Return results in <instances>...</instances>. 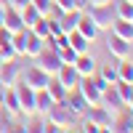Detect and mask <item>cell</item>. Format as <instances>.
Segmentation results:
<instances>
[{"mask_svg":"<svg viewBox=\"0 0 133 133\" xmlns=\"http://www.w3.org/2000/svg\"><path fill=\"white\" fill-rule=\"evenodd\" d=\"M45 117H48V120H51V123L56 125L59 130H69V128H75V125H77V120H80V117H77L69 107H66V101H56V104L48 109V115H45Z\"/></svg>","mask_w":133,"mask_h":133,"instance_id":"6da1fadb","label":"cell"},{"mask_svg":"<svg viewBox=\"0 0 133 133\" xmlns=\"http://www.w3.org/2000/svg\"><path fill=\"white\" fill-rule=\"evenodd\" d=\"M85 14L93 19V24L98 27V32H101V29H109V27H112V21L117 19L115 3H107V5H88Z\"/></svg>","mask_w":133,"mask_h":133,"instance_id":"7a4b0ae2","label":"cell"},{"mask_svg":"<svg viewBox=\"0 0 133 133\" xmlns=\"http://www.w3.org/2000/svg\"><path fill=\"white\" fill-rule=\"evenodd\" d=\"M85 120H91V123L98 128V130H112V120H115V109H109L104 104L98 107H88V112L83 115Z\"/></svg>","mask_w":133,"mask_h":133,"instance_id":"3957f363","label":"cell"},{"mask_svg":"<svg viewBox=\"0 0 133 133\" xmlns=\"http://www.w3.org/2000/svg\"><path fill=\"white\" fill-rule=\"evenodd\" d=\"M14 91H16V98H19V107H21V115L24 117H32V115H37V109H35V88H29L27 83H16L14 85Z\"/></svg>","mask_w":133,"mask_h":133,"instance_id":"277c9868","label":"cell"},{"mask_svg":"<svg viewBox=\"0 0 133 133\" xmlns=\"http://www.w3.org/2000/svg\"><path fill=\"white\" fill-rule=\"evenodd\" d=\"M32 61H35V66H40V69H43V72H48L51 77H53V75H56V72H59V66L64 64V61L59 59V53H56V51H53V48H43V51H40V53H37V56H35V59H32Z\"/></svg>","mask_w":133,"mask_h":133,"instance_id":"5b68a950","label":"cell"},{"mask_svg":"<svg viewBox=\"0 0 133 133\" xmlns=\"http://www.w3.org/2000/svg\"><path fill=\"white\" fill-rule=\"evenodd\" d=\"M51 80V75L48 72H43L40 66H27V69H21V83H27L29 88H35V91H40V88H45Z\"/></svg>","mask_w":133,"mask_h":133,"instance_id":"8992f818","label":"cell"},{"mask_svg":"<svg viewBox=\"0 0 133 133\" xmlns=\"http://www.w3.org/2000/svg\"><path fill=\"white\" fill-rule=\"evenodd\" d=\"M107 53L112 59H128L130 53H133V43H128V40H123V37H117V35H109V40H107Z\"/></svg>","mask_w":133,"mask_h":133,"instance_id":"52a82bcc","label":"cell"},{"mask_svg":"<svg viewBox=\"0 0 133 133\" xmlns=\"http://www.w3.org/2000/svg\"><path fill=\"white\" fill-rule=\"evenodd\" d=\"M19 80H21V64H19V59L5 61L3 66H0V85H3V88L16 85Z\"/></svg>","mask_w":133,"mask_h":133,"instance_id":"ba28073f","label":"cell"},{"mask_svg":"<svg viewBox=\"0 0 133 133\" xmlns=\"http://www.w3.org/2000/svg\"><path fill=\"white\" fill-rule=\"evenodd\" d=\"M77 91L83 93V98L88 101V107H98V104H101V91L93 85V75H91V77H80Z\"/></svg>","mask_w":133,"mask_h":133,"instance_id":"9c48e42d","label":"cell"},{"mask_svg":"<svg viewBox=\"0 0 133 133\" xmlns=\"http://www.w3.org/2000/svg\"><path fill=\"white\" fill-rule=\"evenodd\" d=\"M75 69H77V75L80 77H91V75H96V59L91 56V51H85V53H77V59H75Z\"/></svg>","mask_w":133,"mask_h":133,"instance_id":"30bf717a","label":"cell"},{"mask_svg":"<svg viewBox=\"0 0 133 133\" xmlns=\"http://www.w3.org/2000/svg\"><path fill=\"white\" fill-rule=\"evenodd\" d=\"M53 77H56V80L66 88V91L77 88V83H80V75H77V69H75L72 64H61V66H59V72L53 75Z\"/></svg>","mask_w":133,"mask_h":133,"instance_id":"8fae6325","label":"cell"},{"mask_svg":"<svg viewBox=\"0 0 133 133\" xmlns=\"http://www.w3.org/2000/svg\"><path fill=\"white\" fill-rule=\"evenodd\" d=\"M3 27H5L8 32H14V35L24 29V21H21L19 8H14V5H5V8H3Z\"/></svg>","mask_w":133,"mask_h":133,"instance_id":"7c38bea8","label":"cell"},{"mask_svg":"<svg viewBox=\"0 0 133 133\" xmlns=\"http://www.w3.org/2000/svg\"><path fill=\"white\" fill-rule=\"evenodd\" d=\"M43 48H45L43 37H37L32 29H27V32H24V56H27V59H35Z\"/></svg>","mask_w":133,"mask_h":133,"instance_id":"4fadbf2b","label":"cell"},{"mask_svg":"<svg viewBox=\"0 0 133 133\" xmlns=\"http://www.w3.org/2000/svg\"><path fill=\"white\" fill-rule=\"evenodd\" d=\"M64 101H66V107H69V109H72V112H75L77 117H83V115L88 112V101L83 98V93L77 91V88H72V91L66 93V98H64Z\"/></svg>","mask_w":133,"mask_h":133,"instance_id":"5bb4252c","label":"cell"},{"mask_svg":"<svg viewBox=\"0 0 133 133\" xmlns=\"http://www.w3.org/2000/svg\"><path fill=\"white\" fill-rule=\"evenodd\" d=\"M77 32H80L83 37H88V40H91V43H93V40L98 37V27L93 24V19L88 16L85 11H83V14H80V19H77Z\"/></svg>","mask_w":133,"mask_h":133,"instance_id":"9a60e30c","label":"cell"},{"mask_svg":"<svg viewBox=\"0 0 133 133\" xmlns=\"http://www.w3.org/2000/svg\"><path fill=\"white\" fill-rule=\"evenodd\" d=\"M5 109V115L8 117H19L21 115V107H19V98H16V91H14V85L5 88V93H3V104H0Z\"/></svg>","mask_w":133,"mask_h":133,"instance_id":"2e32d148","label":"cell"},{"mask_svg":"<svg viewBox=\"0 0 133 133\" xmlns=\"http://www.w3.org/2000/svg\"><path fill=\"white\" fill-rule=\"evenodd\" d=\"M109 29H112V35H117V37L133 43V24H130V21H125V19H115Z\"/></svg>","mask_w":133,"mask_h":133,"instance_id":"e0dca14e","label":"cell"},{"mask_svg":"<svg viewBox=\"0 0 133 133\" xmlns=\"http://www.w3.org/2000/svg\"><path fill=\"white\" fill-rule=\"evenodd\" d=\"M53 104H56V101H53V98L48 96V91H45V88L35 91V109H37V115H43V117H45V115H48V109H51Z\"/></svg>","mask_w":133,"mask_h":133,"instance_id":"ac0fdd59","label":"cell"},{"mask_svg":"<svg viewBox=\"0 0 133 133\" xmlns=\"http://www.w3.org/2000/svg\"><path fill=\"white\" fill-rule=\"evenodd\" d=\"M112 130H117V133H133V115H130V112L115 115V120H112Z\"/></svg>","mask_w":133,"mask_h":133,"instance_id":"d6986e66","label":"cell"},{"mask_svg":"<svg viewBox=\"0 0 133 133\" xmlns=\"http://www.w3.org/2000/svg\"><path fill=\"white\" fill-rule=\"evenodd\" d=\"M101 104H104V107H109V109H120V107H125V104H123V98H120V93H117V88H115V85H109L107 91L101 93Z\"/></svg>","mask_w":133,"mask_h":133,"instance_id":"ffe728a7","label":"cell"},{"mask_svg":"<svg viewBox=\"0 0 133 133\" xmlns=\"http://www.w3.org/2000/svg\"><path fill=\"white\" fill-rule=\"evenodd\" d=\"M66 43H69V45H72L77 53H85V51H91V40H88V37H83L77 29L66 35Z\"/></svg>","mask_w":133,"mask_h":133,"instance_id":"44dd1931","label":"cell"},{"mask_svg":"<svg viewBox=\"0 0 133 133\" xmlns=\"http://www.w3.org/2000/svg\"><path fill=\"white\" fill-rule=\"evenodd\" d=\"M19 14H21V21H24V29H32V24H35V21L43 16L40 11L32 5V3H27L24 8H19Z\"/></svg>","mask_w":133,"mask_h":133,"instance_id":"7402d4cb","label":"cell"},{"mask_svg":"<svg viewBox=\"0 0 133 133\" xmlns=\"http://www.w3.org/2000/svg\"><path fill=\"white\" fill-rule=\"evenodd\" d=\"M117 80L123 83H133V59H120L117 61Z\"/></svg>","mask_w":133,"mask_h":133,"instance_id":"603a6c76","label":"cell"},{"mask_svg":"<svg viewBox=\"0 0 133 133\" xmlns=\"http://www.w3.org/2000/svg\"><path fill=\"white\" fill-rule=\"evenodd\" d=\"M45 91H48V96L53 98V101H64V98H66V93H69V91H66V88L56 80V77H51V80H48Z\"/></svg>","mask_w":133,"mask_h":133,"instance_id":"cb8c5ba5","label":"cell"},{"mask_svg":"<svg viewBox=\"0 0 133 133\" xmlns=\"http://www.w3.org/2000/svg\"><path fill=\"white\" fill-rule=\"evenodd\" d=\"M115 14H117V19L130 21L133 19V3H130V0H117V3H115Z\"/></svg>","mask_w":133,"mask_h":133,"instance_id":"d4e9b609","label":"cell"},{"mask_svg":"<svg viewBox=\"0 0 133 133\" xmlns=\"http://www.w3.org/2000/svg\"><path fill=\"white\" fill-rule=\"evenodd\" d=\"M32 32H35L37 37H43V40H45V37L51 35V19H48V16H40L35 24H32Z\"/></svg>","mask_w":133,"mask_h":133,"instance_id":"484cf974","label":"cell"},{"mask_svg":"<svg viewBox=\"0 0 133 133\" xmlns=\"http://www.w3.org/2000/svg\"><path fill=\"white\" fill-rule=\"evenodd\" d=\"M96 72L101 75L109 85H115V83H117V64H112V61H109V64H104V66H101V69H96Z\"/></svg>","mask_w":133,"mask_h":133,"instance_id":"4316f807","label":"cell"},{"mask_svg":"<svg viewBox=\"0 0 133 133\" xmlns=\"http://www.w3.org/2000/svg\"><path fill=\"white\" fill-rule=\"evenodd\" d=\"M56 53H59V59H61L64 64H75V59H77V51L69 45V43H64V45H61Z\"/></svg>","mask_w":133,"mask_h":133,"instance_id":"83f0119b","label":"cell"},{"mask_svg":"<svg viewBox=\"0 0 133 133\" xmlns=\"http://www.w3.org/2000/svg\"><path fill=\"white\" fill-rule=\"evenodd\" d=\"M14 59H19V53L14 51V45H11V43H5V45H0V61H14Z\"/></svg>","mask_w":133,"mask_h":133,"instance_id":"f1b7e54d","label":"cell"},{"mask_svg":"<svg viewBox=\"0 0 133 133\" xmlns=\"http://www.w3.org/2000/svg\"><path fill=\"white\" fill-rule=\"evenodd\" d=\"M29 3H32V5H35V8L40 11V14H43V16H45V14H48V11H51V5H53V0H29Z\"/></svg>","mask_w":133,"mask_h":133,"instance_id":"f546056e","label":"cell"},{"mask_svg":"<svg viewBox=\"0 0 133 133\" xmlns=\"http://www.w3.org/2000/svg\"><path fill=\"white\" fill-rule=\"evenodd\" d=\"M53 5H56L59 11H72L75 8V0H53Z\"/></svg>","mask_w":133,"mask_h":133,"instance_id":"4dcf8cb0","label":"cell"},{"mask_svg":"<svg viewBox=\"0 0 133 133\" xmlns=\"http://www.w3.org/2000/svg\"><path fill=\"white\" fill-rule=\"evenodd\" d=\"M93 85H96V88H98V91H101V93H104V91H107V88H109V83L104 80V77H101V75H93Z\"/></svg>","mask_w":133,"mask_h":133,"instance_id":"1f68e13d","label":"cell"},{"mask_svg":"<svg viewBox=\"0 0 133 133\" xmlns=\"http://www.w3.org/2000/svg\"><path fill=\"white\" fill-rule=\"evenodd\" d=\"M11 37H14V32H8L3 24H0V45H5V43H11Z\"/></svg>","mask_w":133,"mask_h":133,"instance_id":"d6a6232c","label":"cell"},{"mask_svg":"<svg viewBox=\"0 0 133 133\" xmlns=\"http://www.w3.org/2000/svg\"><path fill=\"white\" fill-rule=\"evenodd\" d=\"M83 130H85V133H98V128L91 123V120H85V117H83Z\"/></svg>","mask_w":133,"mask_h":133,"instance_id":"836d02e7","label":"cell"},{"mask_svg":"<svg viewBox=\"0 0 133 133\" xmlns=\"http://www.w3.org/2000/svg\"><path fill=\"white\" fill-rule=\"evenodd\" d=\"M88 5H91V0H75V8L77 11H85Z\"/></svg>","mask_w":133,"mask_h":133,"instance_id":"e575fe53","label":"cell"},{"mask_svg":"<svg viewBox=\"0 0 133 133\" xmlns=\"http://www.w3.org/2000/svg\"><path fill=\"white\" fill-rule=\"evenodd\" d=\"M107 3H115V0H91V5H107Z\"/></svg>","mask_w":133,"mask_h":133,"instance_id":"d590c367","label":"cell"},{"mask_svg":"<svg viewBox=\"0 0 133 133\" xmlns=\"http://www.w3.org/2000/svg\"><path fill=\"white\" fill-rule=\"evenodd\" d=\"M125 107H128V112H130V115H133V96H130V98H128V104H125Z\"/></svg>","mask_w":133,"mask_h":133,"instance_id":"8d00e7d4","label":"cell"},{"mask_svg":"<svg viewBox=\"0 0 133 133\" xmlns=\"http://www.w3.org/2000/svg\"><path fill=\"white\" fill-rule=\"evenodd\" d=\"M3 93H5V88H3V85H0V104H3Z\"/></svg>","mask_w":133,"mask_h":133,"instance_id":"74e56055","label":"cell"},{"mask_svg":"<svg viewBox=\"0 0 133 133\" xmlns=\"http://www.w3.org/2000/svg\"><path fill=\"white\" fill-rule=\"evenodd\" d=\"M0 5H8V0H0Z\"/></svg>","mask_w":133,"mask_h":133,"instance_id":"f35d334b","label":"cell"},{"mask_svg":"<svg viewBox=\"0 0 133 133\" xmlns=\"http://www.w3.org/2000/svg\"><path fill=\"white\" fill-rule=\"evenodd\" d=\"M0 66H3V61H0Z\"/></svg>","mask_w":133,"mask_h":133,"instance_id":"ab89813d","label":"cell"},{"mask_svg":"<svg viewBox=\"0 0 133 133\" xmlns=\"http://www.w3.org/2000/svg\"><path fill=\"white\" fill-rule=\"evenodd\" d=\"M130 24H133V19H130Z\"/></svg>","mask_w":133,"mask_h":133,"instance_id":"60d3db41","label":"cell"},{"mask_svg":"<svg viewBox=\"0 0 133 133\" xmlns=\"http://www.w3.org/2000/svg\"><path fill=\"white\" fill-rule=\"evenodd\" d=\"M130 3H133V0H130Z\"/></svg>","mask_w":133,"mask_h":133,"instance_id":"b9f144b4","label":"cell"}]
</instances>
